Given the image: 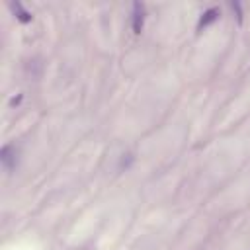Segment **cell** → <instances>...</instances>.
I'll return each instance as SVG.
<instances>
[{
    "label": "cell",
    "mask_w": 250,
    "mask_h": 250,
    "mask_svg": "<svg viewBox=\"0 0 250 250\" xmlns=\"http://www.w3.org/2000/svg\"><path fill=\"white\" fill-rule=\"evenodd\" d=\"M219 20V10L217 8H209V10H205L201 16H199V21H197V31H201V29H205L207 25H211L213 21H217Z\"/></svg>",
    "instance_id": "obj_3"
},
{
    "label": "cell",
    "mask_w": 250,
    "mask_h": 250,
    "mask_svg": "<svg viewBox=\"0 0 250 250\" xmlns=\"http://www.w3.org/2000/svg\"><path fill=\"white\" fill-rule=\"evenodd\" d=\"M0 162H2L6 172H12L16 168V164H18V150H16L14 145H4L0 148Z\"/></svg>",
    "instance_id": "obj_1"
},
{
    "label": "cell",
    "mask_w": 250,
    "mask_h": 250,
    "mask_svg": "<svg viewBox=\"0 0 250 250\" xmlns=\"http://www.w3.org/2000/svg\"><path fill=\"white\" fill-rule=\"evenodd\" d=\"M230 8L236 12V18H238V21H242V12H240V4L238 2H230Z\"/></svg>",
    "instance_id": "obj_5"
},
{
    "label": "cell",
    "mask_w": 250,
    "mask_h": 250,
    "mask_svg": "<svg viewBox=\"0 0 250 250\" xmlns=\"http://www.w3.org/2000/svg\"><path fill=\"white\" fill-rule=\"evenodd\" d=\"M133 31L141 33L143 25H145V4L141 2H133Z\"/></svg>",
    "instance_id": "obj_2"
},
{
    "label": "cell",
    "mask_w": 250,
    "mask_h": 250,
    "mask_svg": "<svg viewBox=\"0 0 250 250\" xmlns=\"http://www.w3.org/2000/svg\"><path fill=\"white\" fill-rule=\"evenodd\" d=\"M10 10L14 12V16L18 18V21H21V23H27V21H31V14L23 8V4L21 2H10Z\"/></svg>",
    "instance_id": "obj_4"
}]
</instances>
